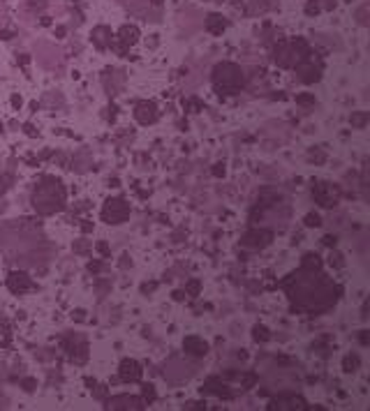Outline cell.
Instances as JSON below:
<instances>
[{
	"label": "cell",
	"instance_id": "6da1fadb",
	"mask_svg": "<svg viewBox=\"0 0 370 411\" xmlns=\"http://www.w3.org/2000/svg\"><path fill=\"white\" fill-rule=\"evenodd\" d=\"M33 206L37 213L51 215L56 210H63L65 206V190L60 180L56 178H44L42 183H37L35 192H33Z\"/></svg>",
	"mask_w": 370,
	"mask_h": 411
},
{
	"label": "cell",
	"instance_id": "7a4b0ae2",
	"mask_svg": "<svg viewBox=\"0 0 370 411\" xmlns=\"http://www.w3.org/2000/svg\"><path fill=\"white\" fill-rule=\"evenodd\" d=\"M213 81L222 93H236L243 86V72H241V67L232 65V63H225V65L215 67Z\"/></svg>",
	"mask_w": 370,
	"mask_h": 411
},
{
	"label": "cell",
	"instance_id": "3957f363",
	"mask_svg": "<svg viewBox=\"0 0 370 411\" xmlns=\"http://www.w3.org/2000/svg\"><path fill=\"white\" fill-rule=\"evenodd\" d=\"M127 215H130V206H127L125 199H109L104 210H102V217H104V222H109V224H120V222H125Z\"/></svg>",
	"mask_w": 370,
	"mask_h": 411
},
{
	"label": "cell",
	"instance_id": "277c9868",
	"mask_svg": "<svg viewBox=\"0 0 370 411\" xmlns=\"http://www.w3.org/2000/svg\"><path fill=\"white\" fill-rule=\"evenodd\" d=\"M312 197H315V201L319 203V206H333L335 201H338V190H335L331 183H317L315 187H312Z\"/></svg>",
	"mask_w": 370,
	"mask_h": 411
},
{
	"label": "cell",
	"instance_id": "5b68a950",
	"mask_svg": "<svg viewBox=\"0 0 370 411\" xmlns=\"http://www.w3.org/2000/svg\"><path fill=\"white\" fill-rule=\"evenodd\" d=\"M109 409H143V399L137 395H116L107 399Z\"/></svg>",
	"mask_w": 370,
	"mask_h": 411
},
{
	"label": "cell",
	"instance_id": "8992f818",
	"mask_svg": "<svg viewBox=\"0 0 370 411\" xmlns=\"http://www.w3.org/2000/svg\"><path fill=\"white\" fill-rule=\"evenodd\" d=\"M134 116L141 125H148V123H155L157 118V109L153 102H139L137 109H134Z\"/></svg>",
	"mask_w": 370,
	"mask_h": 411
},
{
	"label": "cell",
	"instance_id": "52a82bcc",
	"mask_svg": "<svg viewBox=\"0 0 370 411\" xmlns=\"http://www.w3.org/2000/svg\"><path fill=\"white\" fill-rule=\"evenodd\" d=\"M141 365L137 360H123L120 363V379L123 381H139L141 379Z\"/></svg>",
	"mask_w": 370,
	"mask_h": 411
},
{
	"label": "cell",
	"instance_id": "ba28073f",
	"mask_svg": "<svg viewBox=\"0 0 370 411\" xmlns=\"http://www.w3.org/2000/svg\"><path fill=\"white\" fill-rule=\"evenodd\" d=\"M7 286H10L14 293H24L33 286V282H30V277L26 273H12L7 277Z\"/></svg>",
	"mask_w": 370,
	"mask_h": 411
},
{
	"label": "cell",
	"instance_id": "9c48e42d",
	"mask_svg": "<svg viewBox=\"0 0 370 411\" xmlns=\"http://www.w3.org/2000/svg\"><path fill=\"white\" fill-rule=\"evenodd\" d=\"M183 346H185V351L192 353V356H204V353L209 351V344H206V342H204L202 337H195V335L185 337Z\"/></svg>",
	"mask_w": 370,
	"mask_h": 411
},
{
	"label": "cell",
	"instance_id": "30bf717a",
	"mask_svg": "<svg viewBox=\"0 0 370 411\" xmlns=\"http://www.w3.org/2000/svg\"><path fill=\"white\" fill-rule=\"evenodd\" d=\"M269 240H271V236L266 231H250V233H245V238L241 240V243H243L245 247H264Z\"/></svg>",
	"mask_w": 370,
	"mask_h": 411
},
{
	"label": "cell",
	"instance_id": "8fae6325",
	"mask_svg": "<svg viewBox=\"0 0 370 411\" xmlns=\"http://www.w3.org/2000/svg\"><path fill=\"white\" fill-rule=\"evenodd\" d=\"M319 74H322V65H312V63L299 70V77L303 79L305 84H312V81H317V79H319Z\"/></svg>",
	"mask_w": 370,
	"mask_h": 411
},
{
	"label": "cell",
	"instance_id": "7c38bea8",
	"mask_svg": "<svg viewBox=\"0 0 370 411\" xmlns=\"http://www.w3.org/2000/svg\"><path fill=\"white\" fill-rule=\"evenodd\" d=\"M107 40H111V30L109 28H97L95 35H93V42L102 49V47H107Z\"/></svg>",
	"mask_w": 370,
	"mask_h": 411
},
{
	"label": "cell",
	"instance_id": "4fadbf2b",
	"mask_svg": "<svg viewBox=\"0 0 370 411\" xmlns=\"http://www.w3.org/2000/svg\"><path fill=\"white\" fill-rule=\"evenodd\" d=\"M322 268V261H319V256L317 254H305L303 256V270H319Z\"/></svg>",
	"mask_w": 370,
	"mask_h": 411
},
{
	"label": "cell",
	"instance_id": "5bb4252c",
	"mask_svg": "<svg viewBox=\"0 0 370 411\" xmlns=\"http://www.w3.org/2000/svg\"><path fill=\"white\" fill-rule=\"evenodd\" d=\"M206 28L213 30V33H218V30L225 28V21H222V19H215V14H211V19L206 21Z\"/></svg>",
	"mask_w": 370,
	"mask_h": 411
},
{
	"label": "cell",
	"instance_id": "9a60e30c",
	"mask_svg": "<svg viewBox=\"0 0 370 411\" xmlns=\"http://www.w3.org/2000/svg\"><path fill=\"white\" fill-rule=\"evenodd\" d=\"M358 369V356H347L345 358V372H356Z\"/></svg>",
	"mask_w": 370,
	"mask_h": 411
},
{
	"label": "cell",
	"instance_id": "2e32d148",
	"mask_svg": "<svg viewBox=\"0 0 370 411\" xmlns=\"http://www.w3.org/2000/svg\"><path fill=\"white\" fill-rule=\"evenodd\" d=\"M368 123V114H354L352 116V125L354 127H363Z\"/></svg>",
	"mask_w": 370,
	"mask_h": 411
},
{
	"label": "cell",
	"instance_id": "e0dca14e",
	"mask_svg": "<svg viewBox=\"0 0 370 411\" xmlns=\"http://www.w3.org/2000/svg\"><path fill=\"white\" fill-rule=\"evenodd\" d=\"M137 40V28H123V42H134Z\"/></svg>",
	"mask_w": 370,
	"mask_h": 411
},
{
	"label": "cell",
	"instance_id": "ac0fdd59",
	"mask_svg": "<svg viewBox=\"0 0 370 411\" xmlns=\"http://www.w3.org/2000/svg\"><path fill=\"white\" fill-rule=\"evenodd\" d=\"M269 337H271V335L266 333V328H264V326H257L255 328V340H269Z\"/></svg>",
	"mask_w": 370,
	"mask_h": 411
},
{
	"label": "cell",
	"instance_id": "d6986e66",
	"mask_svg": "<svg viewBox=\"0 0 370 411\" xmlns=\"http://www.w3.org/2000/svg\"><path fill=\"white\" fill-rule=\"evenodd\" d=\"M319 222H322V220H319V215H308V217H305V224H308V227H319Z\"/></svg>",
	"mask_w": 370,
	"mask_h": 411
},
{
	"label": "cell",
	"instance_id": "ffe728a7",
	"mask_svg": "<svg viewBox=\"0 0 370 411\" xmlns=\"http://www.w3.org/2000/svg\"><path fill=\"white\" fill-rule=\"evenodd\" d=\"M10 180H12V178H10V176H3V178H0V192H5L7 187L12 185V183H10Z\"/></svg>",
	"mask_w": 370,
	"mask_h": 411
},
{
	"label": "cell",
	"instance_id": "44dd1931",
	"mask_svg": "<svg viewBox=\"0 0 370 411\" xmlns=\"http://www.w3.org/2000/svg\"><path fill=\"white\" fill-rule=\"evenodd\" d=\"M188 289H190V291H192V296H197V289H199V282H190V284H188Z\"/></svg>",
	"mask_w": 370,
	"mask_h": 411
},
{
	"label": "cell",
	"instance_id": "7402d4cb",
	"mask_svg": "<svg viewBox=\"0 0 370 411\" xmlns=\"http://www.w3.org/2000/svg\"><path fill=\"white\" fill-rule=\"evenodd\" d=\"M74 247H77V250H79V252H84V250H86V247H88V243H86V240H81V243H79V245H74Z\"/></svg>",
	"mask_w": 370,
	"mask_h": 411
}]
</instances>
